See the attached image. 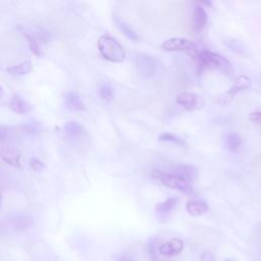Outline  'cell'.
<instances>
[{"instance_id": "obj_1", "label": "cell", "mask_w": 261, "mask_h": 261, "mask_svg": "<svg viewBox=\"0 0 261 261\" xmlns=\"http://www.w3.org/2000/svg\"><path fill=\"white\" fill-rule=\"evenodd\" d=\"M98 49L100 54L112 62H122L125 52L119 43L109 35H103L98 39Z\"/></svg>"}, {"instance_id": "obj_2", "label": "cell", "mask_w": 261, "mask_h": 261, "mask_svg": "<svg viewBox=\"0 0 261 261\" xmlns=\"http://www.w3.org/2000/svg\"><path fill=\"white\" fill-rule=\"evenodd\" d=\"M161 48L165 51H181L186 52L192 56L199 55L198 49L194 43L188 39L180 38V37H172L167 40H165L162 44Z\"/></svg>"}, {"instance_id": "obj_3", "label": "cell", "mask_w": 261, "mask_h": 261, "mask_svg": "<svg viewBox=\"0 0 261 261\" xmlns=\"http://www.w3.org/2000/svg\"><path fill=\"white\" fill-rule=\"evenodd\" d=\"M198 59L204 68L213 69V70H221V71H228L231 69V62L225 56L215 53L212 51H201L199 52Z\"/></svg>"}, {"instance_id": "obj_4", "label": "cell", "mask_w": 261, "mask_h": 261, "mask_svg": "<svg viewBox=\"0 0 261 261\" xmlns=\"http://www.w3.org/2000/svg\"><path fill=\"white\" fill-rule=\"evenodd\" d=\"M153 176L165 187L175 189L178 191H181L185 194H193V188L190 184L184 182L183 180L179 179L175 175H170V173H165L162 171L155 170Z\"/></svg>"}, {"instance_id": "obj_5", "label": "cell", "mask_w": 261, "mask_h": 261, "mask_svg": "<svg viewBox=\"0 0 261 261\" xmlns=\"http://www.w3.org/2000/svg\"><path fill=\"white\" fill-rule=\"evenodd\" d=\"M135 67L141 77L151 78L157 72L158 61L155 57L149 54L137 53L135 55Z\"/></svg>"}, {"instance_id": "obj_6", "label": "cell", "mask_w": 261, "mask_h": 261, "mask_svg": "<svg viewBox=\"0 0 261 261\" xmlns=\"http://www.w3.org/2000/svg\"><path fill=\"white\" fill-rule=\"evenodd\" d=\"M251 87V80L247 76H240L236 79L234 85L231 87V89L225 94L224 98V103H229L231 102L234 97L239 94L240 92L249 89Z\"/></svg>"}, {"instance_id": "obj_7", "label": "cell", "mask_w": 261, "mask_h": 261, "mask_svg": "<svg viewBox=\"0 0 261 261\" xmlns=\"http://www.w3.org/2000/svg\"><path fill=\"white\" fill-rule=\"evenodd\" d=\"M184 249V242L179 238L170 239L168 242L161 244L158 251L163 256H173L180 254Z\"/></svg>"}, {"instance_id": "obj_8", "label": "cell", "mask_w": 261, "mask_h": 261, "mask_svg": "<svg viewBox=\"0 0 261 261\" xmlns=\"http://www.w3.org/2000/svg\"><path fill=\"white\" fill-rule=\"evenodd\" d=\"M176 177L183 180L184 182L190 184L194 182L197 179L198 172L195 166L193 165H179L175 168V173H173Z\"/></svg>"}, {"instance_id": "obj_9", "label": "cell", "mask_w": 261, "mask_h": 261, "mask_svg": "<svg viewBox=\"0 0 261 261\" xmlns=\"http://www.w3.org/2000/svg\"><path fill=\"white\" fill-rule=\"evenodd\" d=\"M207 24V14L200 5V3L196 4L193 11V27L195 31H201L205 28Z\"/></svg>"}, {"instance_id": "obj_10", "label": "cell", "mask_w": 261, "mask_h": 261, "mask_svg": "<svg viewBox=\"0 0 261 261\" xmlns=\"http://www.w3.org/2000/svg\"><path fill=\"white\" fill-rule=\"evenodd\" d=\"M176 102L180 106H182L184 109L191 111L198 107L199 98L197 95H195L193 93H182L177 96Z\"/></svg>"}, {"instance_id": "obj_11", "label": "cell", "mask_w": 261, "mask_h": 261, "mask_svg": "<svg viewBox=\"0 0 261 261\" xmlns=\"http://www.w3.org/2000/svg\"><path fill=\"white\" fill-rule=\"evenodd\" d=\"M2 154L3 159L10 165L17 167V168H21L22 164H21V154L18 150H16L13 147H4L2 149Z\"/></svg>"}, {"instance_id": "obj_12", "label": "cell", "mask_w": 261, "mask_h": 261, "mask_svg": "<svg viewBox=\"0 0 261 261\" xmlns=\"http://www.w3.org/2000/svg\"><path fill=\"white\" fill-rule=\"evenodd\" d=\"M178 205V199L175 197H170L166 199L165 201L158 203L155 206V212L158 215V217H166L171 211L175 210Z\"/></svg>"}, {"instance_id": "obj_13", "label": "cell", "mask_w": 261, "mask_h": 261, "mask_svg": "<svg viewBox=\"0 0 261 261\" xmlns=\"http://www.w3.org/2000/svg\"><path fill=\"white\" fill-rule=\"evenodd\" d=\"M9 106L14 112L19 114H26L33 109V106L29 102L25 101L22 97L18 95H15L12 97L9 103Z\"/></svg>"}, {"instance_id": "obj_14", "label": "cell", "mask_w": 261, "mask_h": 261, "mask_svg": "<svg viewBox=\"0 0 261 261\" xmlns=\"http://www.w3.org/2000/svg\"><path fill=\"white\" fill-rule=\"evenodd\" d=\"M188 213L192 216H200L208 211V205L202 200H190L186 204Z\"/></svg>"}, {"instance_id": "obj_15", "label": "cell", "mask_w": 261, "mask_h": 261, "mask_svg": "<svg viewBox=\"0 0 261 261\" xmlns=\"http://www.w3.org/2000/svg\"><path fill=\"white\" fill-rule=\"evenodd\" d=\"M66 106L71 111H84L86 109L80 96L74 92H70L67 94Z\"/></svg>"}, {"instance_id": "obj_16", "label": "cell", "mask_w": 261, "mask_h": 261, "mask_svg": "<svg viewBox=\"0 0 261 261\" xmlns=\"http://www.w3.org/2000/svg\"><path fill=\"white\" fill-rule=\"evenodd\" d=\"M33 71V64L30 60L23 61L17 66L11 67L8 69V73L13 77H21L29 74Z\"/></svg>"}, {"instance_id": "obj_17", "label": "cell", "mask_w": 261, "mask_h": 261, "mask_svg": "<svg viewBox=\"0 0 261 261\" xmlns=\"http://www.w3.org/2000/svg\"><path fill=\"white\" fill-rule=\"evenodd\" d=\"M242 143H243L242 138L237 133L231 132V133L226 134V136H225V145L230 151H233V152L238 151L241 148Z\"/></svg>"}, {"instance_id": "obj_18", "label": "cell", "mask_w": 261, "mask_h": 261, "mask_svg": "<svg viewBox=\"0 0 261 261\" xmlns=\"http://www.w3.org/2000/svg\"><path fill=\"white\" fill-rule=\"evenodd\" d=\"M114 22H115L116 27L119 29V31H120L126 38H128L129 40H132V41H138V40H139L138 34H137L132 28H130L124 21H122V20L119 19V18H115V19H114Z\"/></svg>"}, {"instance_id": "obj_19", "label": "cell", "mask_w": 261, "mask_h": 261, "mask_svg": "<svg viewBox=\"0 0 261 261\" xmlns=\"http://www.w3.org/2000/svg\"><path fill=\"white\" fill-rule=\"evenodd\" d=\"M98 93H99V96L102 100H104L106 102H110L114 97L113 86L108 82H103L99 86Z\"/></svg>"}, {"instance_id": "obj_20", "label": "cell", "mask_w": 261, "mask_h": 261, "mask_svg": "<svg viewBox=\"0 0 261 261\" xmlns=\"http://www.w3.org/2000/svg\"><path fill=\"white\" fill-rule=\"evenodd\" d=\"M64 132L70 138H78L83 134L84 127L78 121H69L64 125Z\"/></svg>"}, {"instance_id": "obj_21", "label": "cell", "mask_w": 261, "mask_h": 261, "mask_svg": "<svg viewBox=\"0 0 261 261\" xmlns=\"http://www.w3.org/2000/svg\"><path fill=\"white\" fill-rule=\"evenodd\" d=\"M26 38L28 40V43H29V46H30V49L31 51L37 55V56H40L41 55V49H40V46H39V41L37 40V38L34 36V34H26Z\"/></svg>"}, {"instance_id": "obj_22", "label": "cell", "mask_w": 261, "mask_h": 261, "mask_svg": "<svg viewBox=\"0 0 261 261\" xmlns=\"http://www.w3.org/2000/svg\"><path fill=\"white\" fill-rule=\"evenodd\" d=\"M159 140L162 141V142H169V143L180 145V146H184L185 145V142L181 138H179V137H177L175 135H172L170 133H163V134H161L159 136Z\"/></svg>"}, {"instance_id": "obj_23", "label": "cell", "mask_w": 261, "mask_h": 261, "mask_svg": "<svg viewBox=\"0 0 261 261\" xmlns=\"http://www.w3.org/2000/svg\"><path fill=\"white\" fill-rule=\"evenodd\" d=\"M30 166L36 172H41V171H43V170L45 169V164L43 163L41 160L37 159V158H32L30 160Z\"/></svg>"}, {"instance_id": "obj_24", "label": "cell", "mask_w": 261, "mask_h": 261, "mask_svg": "<svg viewBox=\"0 0 261 261\" xmlns=\"http://www.w3.org/2000/svg\"><path fill=\"white\" fill-rule=\"evenodd\" d=\"M249 118H250L251 121H253L255 123H258V124H261V109L252 112L250 114Z\"/></svg>"}, {"instance_id": "obj_25", "label": "cell", "mask_w": 261, "mask_h": 261, "mask_svg": "<svg viewBox=\"0 0 261 261\" xmlns=\"http://www.w3.org/2000/svg\"><path fill=\"white\" fill-rule=\"evenodd\" d=\"M200 260L201 261H216L214 253H212L211 251H206V252L202 253Z\"/></svg>"}, {"instance_id": "obj_26", "label": "cell", "mask_w": 261, "mask_h": 261, "mask_svg": "<svg viewBox=\"0 0 261 261\" xmlns=\"http://www.w3.org/2000/svg\"><path fill=\"white\" fill-rule=\"evenodd\" d=\"M118 261H134V259L127 254H123L118 258Z\"/></svg>"}, {"instance_id": "obj_27", "label": "cell", "mask_w": 261, "mask_h": 261, "mask_svg": "<svg viewBox=\"0 0 261 261\" xmlns=\"http://www.w3.org/2000/svg\"><path fill=\"white\" fill-rule=\"evenodd\" d=\"M4 95H5V91H4V89L2 88V87H0V99L4 97Z\"/></svg>"}, {"instance_id": "obj_28", "label": "cell", "mask_w": 261, "mask_h": 261, "mask_svg": "<svg viewBox=\"0 0 261 261\" xmlns=\"http://www.w3.org/2000/svg\"><path fill=\"white\" fill-rule=\"evenodd\" d=\"M6 136V133L4 132V130H2V129H0V140H2L4 137Z\"/></svg>"}, {"instance_id": "obj_29", "label": "cell", "mask_w": 261, "mask_h": 261, "mask_svg": "<svg viewBox=\"0 0 261 261\" xmlns=\"http://www.w3.org/2000/svg\"><path fill=\"white\" fill-rule=\"evenodd\" d=\"M224 261H233V260H232V259H230V258H227V259H225Z\"/></svg>"}]
</instances>
